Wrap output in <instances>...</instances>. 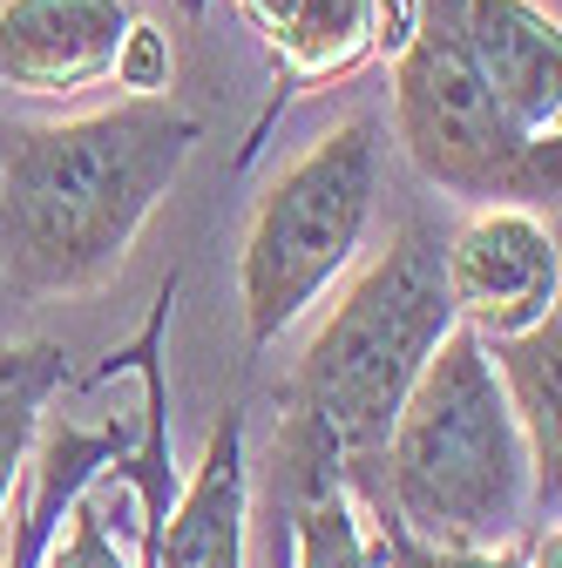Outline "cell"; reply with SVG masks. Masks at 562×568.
<instances>
[{
    "label": "cell",
    "instance_id": "obj_14",
    "mask_svg": "<svg viewBox=\"0 0 562 568\" xmlns=\"http://www.w3.org/2000/svg\"><path fill=\"white\" fill-rule=\"evenodd\" d=\"M292 561L299 568H380L360 494H345L339 480L292 494Z\"/></svg>",
    "mask_w": 562,
    "mask_h": 568
},
{
    "label": "cell",
    "instance_id": "obj_3",
    "mask_svg": "<svg viewBox=\"0 0 562 568\" xmlns=\"http://www.w3.org/2000/svg\"><path fill=\"white\" fill-rule=\"evenodd\" d=\"M367 501L387 508L407 535L448 548L515 541L542 508L509 393L488 366V345L461 318L407 386L380 440V487Z\"/></svg>",
    "mask_w": 562,
    "mask_h": 568
},
{
    "label": "cell",
    "instance_id": "obj_7",
    "mask_svg": "<svg viewBox=\"0 0 562 568\" xmlns=\"http://www.w3.org/2000/svg\"><path fill=\"white\" fill-rule=\"evenodd\" d=\"M129 21V0H0V82L41 102L82 95L109 82Z\"/></svg>",
    "mask_w": 562,
    "mask_h": 568
},
{
    "label": "cell",
    "instance_id": "obj_5",
    "mask_svg": "<svg viewBox=\"0 0 562 568\" xmlns=\"http://www.w3.org/2000/svg\"><path fill=\"white\" fill-rule=\"evenodd\" d=\"M380 203V122L345 115L299 163L271 176L238 251V298L251 345L292 332L353 271Z\"/></svg>",
    "mask_w": 562,
    "mask_h": 568
},
{
    "label": "cell",
    "instance_id": "obj_9",
    "mask_svg": "<svg viewBox=\"0 0 562 568\" xmlns=\"http://www.w3.org/2000/svg\"><path fill=\"white\" fill-rule=\"evenodd\" d=\"M244 413H224L183 501L150 521V568H244Z\"/></svg>",
    "mask_w": 562,
    "mask_h": 568
},
{
    "label": "cell",
    "instance_id": "obj_20",
    "mask_svg": "<svg viewBox=\"0 0 562 568\" xmlns=\"http://www.w3.org/2000/svg\"><path fill=\"white\" fill-rule=\"evenodd\" d=\"M136 568H150V535H143V561H136Z\"/></svg>",
    "mask_w": 562,
    "mask_h": 568
},
{
    "label": "cell",
    "instance_id": "obj_18",
    "mask_svg": "<svg viewBox=\"0 0 562 568\" xmlns=\"http://www.w3.org/2000/svg\"><path fill=\"white\" fill-rule=\"evenodd\" d=\"M529 568H562V535H555V521L529 535Z\"/></svg>",
    "mask_w": 562,
    "mask_h": 568
},
{
    "label": "cell",
    "instance_id": "obj_15",
    "mask_svg": "<svg viewBox=\"0 0 562 568\" xmlns=\"http://www.w3.org/2000/svg\"><path fill=\"white\" fill-rule=\"evenodd\" d=\"M373 555H380V568H529V548H522V541H495V548L420 541V535H407L387 508H373Z\"/></svg>",
    "mask_w": 562,
    "mask_h": 568
},
{
    "label": "cell",
    "instance_id": "obj_17",
    "mask_svg": "<svg viewBox=\"0 0 562 568\" xmlns=\"http://www.w3.org/2000/svg\"><path fill=\"white\" fill-rule=\"evenodd\" d=\"M109 75H116L129 95H163V89L177 82V48H170V34L136 14L129 34H122V48H116V68H109Z\"/></svg>",
    "mask_w": 562,
    "mask_h": 568
},
{
    "label": "cell",
    "instance_id": "obj_1",
    "mask_svg": "<svg viewBox=\"0 0 562 568\" xmlns=\"http://www.w3.org/2000/svg\"><path fill=\"white\" fill-rule=\"evenodd\" d=\"M197 115L129 95L102 115L0 135V277L21 298H82L109 284L197 150Z\"/></svg>",
    "mask_w": 562,
    "mask_h": 568
},
{
    "label": "cell",
    "instance_id": "obj_10",
    "mask_svg": "<svg viewBox=\"0 0 562 568\" xmlns=\"http://www.w3.org/2000/svg\"><path fill=\"white\" fill-rule=\"evenodd\" d=\"M488 366H495L509 413L529 440V467H535V494L555 508V480H562V419H555V359H562V312H542L522 332L481 338Z\"/></svg>",
    "mask_w": 562,
    "mask_h": 568
},
{
    "label": "cell",
    "instance_id": "obj_16",
    "mask_svg": "<svg viewBox=\"0 0 562 568\" xmlns=\"http://www.w3.org/2000/svg\"><path fill=\"white\" fill-rule=\"evenodd\" d=\"M41 568H136L129 555H122V541L109 535V521H102V494H96V480L68 501V535L41 555Z\"/></svg>",
    "mask_w": 562,
    "mask_h": 568
},
{
    "label": "cell",
    "instance_id": "obj_19",
    "mask_svg": "<svg viewBox=\"0 0 562 568\" xmlns=\"http://www.w3.org/2000/svg\"><path fill=\"white\" fill-rule=\"evenodd\" d=\"M238 8H244V14H251L264 34H271V21H278V8H285V0H238Z\"/></svg>",
    "mask_w": 562,
    "mask_h": 568
},
{
    "label": "cell",
    "instance_id": "obj_11",
    "mask_svg": "<svg viewBox=\"0 0 562 568\" xmlns=\"http://www.w3.org/2000/svg\"><path fill=\"white\" fill-rule=\"evenodd\" d=\"M122 454V440L116 434H82V426H61V434H48L41 440V454H34V480H28V494L21 501H8V561L0 568H41V548H48V535L61 528V515H68V501L96 480V467L102 460H116Z\"/></svg>",
    "mask_w": 562,
    "mask_h": 568
},
{
    "label": "cell",
    "instance_id": "obj_4",
    "mask_svg": "<svg viewBox=\"0 0 562 568\" xmlns=\"http://www.w3.org/2000/svg\"><path fill=\"white\" fill-rule=\"evenodd\" d=\"M393 61V135L407 163L454 203H529L555 210L562 135H529L488 89L481 61L461 34V0H420L413 34Z\"/></svg>",
    "mask_w": 562,
    "mask_h": 568
},
{
    "label": "cell",
    "instance_id": "obj_12",
    "mask_svg": "<svg viewBox=\"0 0 562 568\" xmlns=\"http://www.w3.org/2000/svg\"><path fill=\"white\" fill-rule=\"evenodd\" d=\"M373 8L380 0H285L271 21V48L285 82H332L353 75V68L373 54Z\"/></svg>",
    "mask_w": 562,
    "mask_h": 568
},
{
    "label": "cell",
    "instance_id": "obj_13",
    "mask_svg": "<svg viewBox=\"0 0 562 568\" xmlns=\"http://www.w3.org/2000/svg\"><path fill=\"white\" fill-rule=\"evenodd\" d=\"M68 379V352L34 338V345H0V521L8 501L21 494L34 434H41V406L54 399V386Z\"/></svg>",
    "mask_w": 562,
    "mask_h": 568
},
{
    "label": "cell",
    "instance_id": "obj_2",
    "mask_svg": "<svg viewBox=\"0 0 562 568\" xmlns=\"http://www.w3.org/2000/svg\"><path fill=\"white\" fill-rule=\"evenodd\" d=\"M441 244L448 237L428 217H407L305 338L285 386L292 413L271 454L285 460V494H305L325 480H339L345 494L380 487L387 426L407 386L420 379V366L434 359V345L454 332Z\"/></svg>",
    "mask_w": 562,
    "mask_h": 568
},
{
    "label": "cell",
    "instance_id": "obj_6",
    "mask_svg": "<svg viewBox=\"0 0 562 568\" xmlns=\"http://www.w3.org/2000/svg\"><path fill=\"white\" fill-rule=\"evenodd\" d=\"M441 271H448L454 318L474 338H502V332L535 325L542 312H555V292H562L555 231L529 203H481L441 244Z\"/></svg>",
    "mask_w": 562,
    "mask_h": 568
},
{
    "label": "cell",
    "instance_id": "obj_8",
    "mask_svg": "<svg viewBox=\"0 0 562 568\" xmlns=\"http://www.w3.org/2000/svg\"><path fill=\"white\" fill-rule=\"evenodd\" d=\"M461 34L481 61L495 102L529 129L549 135L562 122V34L535 0H461Z\"/></svg>",
    "mask_w": 562,
    "mask_h": 568
},
{
    "label": "cell",
    "instance_id": "obj_21",
    "mask_svg": "<svg viewBox=\"0 0 562 568\" xmlns=\"http://www.w3.org/2000/svg\"><path fill=\"white\" fill-rule=\"evenodd\" d=\"M190 8H197V0H190Z\"/></svg>",
    "mask_w": 562,
    "mask_h": 568
}]
</instances>
